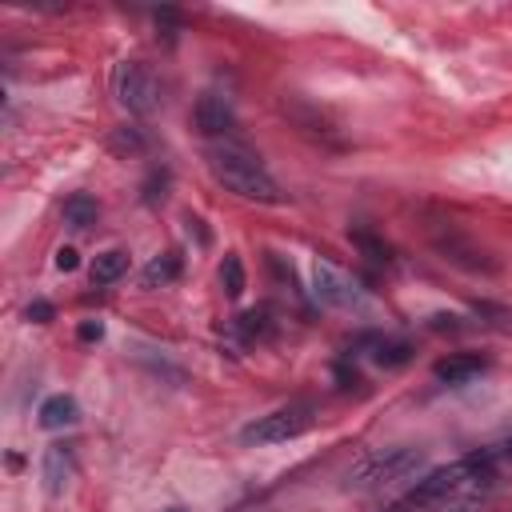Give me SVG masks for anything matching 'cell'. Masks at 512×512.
<instances>
[{"label":"cell","instance_id":"cell-1","mask_svg":"<svg viewBox=\"0 0 512 512\" xmlns=\"http://www.w3.org/2000/svg\"><path fill=\"white\" fill-rule=\"evenodd\" d=\"M208 168H212V176H216L228 192H236L240 200H256V204H280V200H284L280 184H276V180L264 172V164H256V156H248L244 148H232V144L212 148V152H208Z\"/></svg>","mask_w":512,"mask_h":512},{"label":"cell","instance_id":"cell-2","mask_svg":"<svg viewBox=\"0 0 512 512\" xmlns=\"http://www.w3.org/2000/svg\"><path fill=\"white\" fill-rule=\"evenodd\" d=\"M492 480V452H472L464 460H452L444 468H432L428 476H420L408 488V508H432L440 500H448L452 492L468 488V484H488Z\"/></svg>","mask_w":512,"mask_h":512},{"label":"cell","instance_id":"cell-3","mask_svg":"<svg viewBox=\"0 0 512 512\" xmlns=\"http://www.w3.org/2000/svg\"><path fill=\"white\" fill-rule=\"evenodd\" d=\"M420 464H424V448H408V444L384 448V452H372L368 460H360L348 472V488H380V484L412 476Z\"/></svg>","mask_w":512,"mask_h":512},{"label":"cell","instance_id":"cell-4","mask_svg":"<svg viewBox=\"0 0 512 512\" xmlns=\"http://www.w3.org/2000/svg\"><path fill=\"white\" fill-rule=\"evenodd\" d=\"M116 100L132 112V116H152L156 108H160V80H156V72L148 68V64H140V60H124L120 68H116Z\"/></svg>","mask_w":512,"mask_h":512},{"label":"cell","instance_id":"cell-5","mask_svg":"<svg viewBox=\"0 0 512 512\" xmlns=\"http://www.w3.org/2000/svg\"><path fill=\"white\" fill-rule=\"evenodd\" d=\"M312 292H316L320 304L344 308V312H360V308L368 304L364 288H360L348 272H340L336 264H328V260H316V264H312Z\"/></svg>","mask_w":512,"mask_h":512},{"label":"cell","instance_id":"cell-6","mask_svg":"<svg viewBox=\"0 0 512 512\" xmlns=\"http://www.w3.org/2000/svg\"><path fill=\"white\" fill-rule=\"evenodd\" d=\"M308 424H312V408L288 404V408H276V412H268V416H256L252 424H244L240 436H244L248 444H280V440L300 436Z\"/></svg>","mask_w":512,"mask_h":512},{"label":"cell","instance_id":"cell-7","mask_svg":"<svg viewBox=\"0 0 512 512\" xmlns=\"http://www.w3.org/2000/svg\"><path fill=\"white\" fill-rule=\"evenodd\" d=\"M192 124H196L200 136H228V132L236 128V112H232V104H228L224 96L208 92V96L196 100V108H192Z\"/></svg>","mask_w":512,"mask_h":512},{"label":"cell","instance_id":"cell-8","mask_svg":"<svg viewBox=\"0 0 512 512\" xmlns=\"http://www.w3.org/2000/svg\"><path fill=\"white\" fill-rule=\"evenodd\" d=\"M40 480H44V492H48V496H60V492L68 488V480H72V452H68L64 444H52V448L44 452V460H40Z\"/></svg>","mask_w":512,"mask_h":512},{"label":"cell","instance_id":"cell-9","mask_svg":"<svg viewBox=\"0 0 512 512\" xmlns=\"http://www.w3.org/2000/svg\"><path fill=\"white\" fill-rule=\"evenodd\" d=\"M36 420H40V428H48V432L72 428V424L80 420V404H76V400H72L68 392H56V396H48V400L40 404Z\"/></svg>","mask_w":512,"mask_h":512},{"label":"cell","instance_id":"cell-10","mask_svg":"<svg viewBox=\"0 0 512 512\" xmlns=\"http://www.w3.org/2000/svg\"><path fill=\"white\" fill-rule=\"evenodd\" d=\"M484 368H488V360H484V356L456 352V356H448V360H440V364H436V380H444V384H468V380H476Z\"/></svg>","mask_w":512,"mask_h":512},{"label":"cell","instance_id":"cell-11","mask_svg":"<svg viewBox=\"0 0 512 512\" xmlns=\"http://www.w3.org/2000/svg\"><path fill=\"white\" fill-rule=\"evenodd\" d=\"M232 332L240 336V340H268L272 332H276V320H272V312L268 308H248V312H240L236 320H232Z\"/></svg>","mask_w":512,"mask_h":512},{"label":"cell","instance_id":"cell-12","mask_svg":"<svg viewBox=\"0 0 512 512\" xmlns=\"http://www.w3.org/2000/svg\"><path fill=\"white\" fill-rule=\"evenodd\" d=\"M368 344H372V360L380 368H404L412 360V344L400 336H372Z\"/></svg>","mask_w":512,"mask_h":512},{"label":"cell","instance_id":"cell-13","mask_svg":"<svg viewBox=\"0 0 512 512\" xmlns=\"http://www.w3.org/2000/svg\"><path fill=\"white\" fill-rule=\"evenodd\" d=\"M176 276H180V256H176V252H160V256H152V260L144 264L140 284H144V288H164V284H172Z\"/></svg>","mask_w":512,"mask_h":512},{"label":"cell","instance_id":"cell-14","mask_svg":"<svg viewBox=\"0 0 512 512\" xmlns=\"http://www.w3.org/2000/svg\"><path fill=\"white\" fill-rule=\"evenodd\" d=\"M348 240L372 260V264H392V248L384 244V236H376L372 228H364V224H352L348 228Z\"/></svg>","mask_w":512,"mask_h":512},{"label":"cell","instance_id":"cell-15","mask_svg":"<svg viewBox=\"0 0 512 512\" xmlns=\"http://www.w3.org/2000/svg\"><path fill=\"white\" fill-rule=\"evenodd\" d=\"M96 216H100V204H96L88 192H72V196L64 200V224H72V228H92Z\"/></svg>","mask_w":512,"mask_h":512},{"label":"cell","instance_id":"cell-16","mask_svg":"<svg viewBox=\"0 0 512 512\" xmlns=\"http://www.w3.org/2000/svg\"><path fill=\"white\" fill-rule=\"evenodd\" d=\"M124 272H128V252L120 248H108L92 260V284H116Z\"/></svg>","mask_w":512,"mask_h":512},{"label":"cell","instance_id":"cell-17","mask_svg":"<svg viewBox=\"0 0 512 512\" xmlns=\"http://www.w3.org/2000/svg\"><path fill=\"white\" fill-rule=\"evenodd\" d=\"M244 284H248L244 260H240L236 252H224V260H220V288H224V296H228V300H240V296H244Z\"/></svg>","mask_w":512,"mask_h":512},{"label":"cell","instance_id":"cell-18","mask_svg":"<svg viewBox=\"0 0 512 512\" xmlns=\"http://www.w3.org/2000/svg\"><path fill=\"white\" fill-rule=\"evenodd\" d=\"M168 188H172V172H168L164 164H156V168L144 176V184H140V200H144L148 208H160V204L168 200Z\"/></svg>","mask_w":512,"mask_h":512},{"label":"cell","instance_id":"cell-19","mask_svg":"<svg viewBox=\"0 0 512 512\" xmlns=\"http://www.w3.org/2000/svg\"><path fill=\"white\" fill-rule=\"evenodd\" d=\"M108 144H112V152H120V156H132V152H144V148H148V136H144V128H136V124H124V128H116V132L108 136Z\"/></svg>","mask_w":512,"mask_h":512},{"label":"cell","instance_id":"cell-20","mask_svg":"<svg viewBox=\"0 0 512 512\" xmlns=\"http://www.w3.org/2000/svg\"><path fill=\"white\" fill-rule=\"evenodd\" d=\"M76 340L80 344H100L104 340V320H80L76 324Z\"/></svg>","mask_w":512,"mask_h":512},{"label":"cell","instance_id":"cell-21","mask_svg":"<svg viewBox=\"0 0 512 512\" xmlns=\"http://www.w3.org/2000/svg\"><path fill=\"white\" fill-rule=\"evenodd\" d=\"M52 264H56V272H76V264H80V256H76V248H72V244H64V248H56V256H52Z\"/></svg>","mask_w":512,"mask_h":512},{"label":"cell","instance_id":"cell-22","mask_svg":"<svg viewBox=\"0 0 512 512\" xmlns=\"http://www.w3.org/2000/svg\"><path fill=\"white\" fill-rule=\"evenodd\" d=\"M24 316H28V320H32V324H48V320H52V316H56V308H52V304H48V300H32V304H28V308H24Z\"/></svg>","mask_w":512,"mask_h":512},{"label":"cell","instance_id":"cell-23","mask_svg":"<svg viewBox=\"0 0 512 512\" xmlns=\"http://www.w3.org/2000/svg\"><path fill=\"white\" fill-rule=\"evenodd\" d=\"M384 512H408V504H392V508H384Z\"/></svg>","mask_w":512,"mask_h":512},{"label":"cell","instance_id":"cell-24","mask_svg":"<svg viewBox=\"0 0 512 512\" xmlns=\"http://www.w3.org/2000/svg\"><path fill=\"white\" fill-rule=\"evenodd\" d=\"M168 512H184V508H168Z\"/></svg>","mask_w":512,"mask_h":512}]
</instances>
